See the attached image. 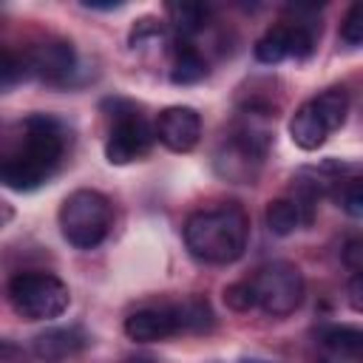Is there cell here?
<instances>
[{"instance_id":"12","label":"cell","mask_w":363,"mask_h":363,"mask_svg":"<svg viewBox=\"0 0 363 363\" xmlns=\"http://www.w3.org/2000/svg\"><path fill=\"white\" fill-rule=\"evenodd\" d=\"M125 335L136 343H156L179 335V320L173 303H159V306H145L136 309L125 318Z\"/></svg>"},{"instance_id":"18","label":"cell","mask_w":363,"mask_h":363,"mask_svg":"<svg viewBox=\"0 0 363 363\" xmlns=\"http://www.w3.org/2000/svg\"><path fill=\"white\" fill-rule=\"evenodd\" d=\"M332 196L346 216L363 218V176H343Z\"/></svg>"},{"instance_id":"5","label":"cell","mask_w":363,"mask_h":363,"mask_svg":"<svg viewBox=\"0 0 363 363\" xmlns=\"http://www.w3.org/2000/svg\"><path fill=\"white\" fill-rule=\"evenodd\" d=\"M9 303L26 320H51L68 309V286L51 272H17L9 281Z\"/></svg>"},{"instance_id":"6","label":"cell","mask_w":363,"mask_h":363,"mask_svg":"<svg viewBox=\"0 0 363 363\" xmlns=\"http://www.w3.org/2000/svg\"><path fill=\"white\" fill-rule=\"evenodd\" d=\"M105 108H113V113H111L113 125H111V133L105 139L108 162L111 164H128V162L147 156V150L156 142V125H150L125 99H108Z\"/></svg>"},{"instance_id":"22","label":"cell","mask_w":363,"mask_h":363,"mask_svg":"<svg viewBox=\"0 0 363 363\" xmlns=\"http://www.w3.org/2000/svg\"><path fill=\"white\" fill-rule=\"evenodd\" d=\"M340 258L352 272H360L363 269V235H349L340 244Z\"/></svg>"},{"instance_id":"24","label":"cell","mask_w":363,"mask_h":363,"mask_svg":"<svg viewBox=\"0 0 363 363\" xmlns=\"http://www.w3.org/2000/svg\"><path fill=\"white\" fill-rule=\"evenodd\" d=\"M244 363H261V360H244Z\"/></svg>"},{"instance_id":"3","label":"cell","mask_w":363,"mask_h":363,"mask_svg":"<svg viewBox=\"0 0 363 363\" xmlns=\"http://www.w3.org/2000/svg\"><path fill=\"white\" fill-rule=\"evenodd\" d=\"M113 224V207L108 196L99 190H74L65 196L60 207V230L62 238L77 250H94L105 241L108 230Z\"/></svg>"},{"instance_id":"11","label":"cell","mask_w":363,"mask_h":363,"mask_svg":"<svg viewBox=\"0 0 363 363\" xmlns=\"http://www.w3.org/2000/svg\"><path fill=\"white\" fill-rule=\"evenodd\" d=\"M156 139L173 153H187L201 139V116L187 105L164 108L156 119Z\"/></svg>"},{"instance_id":"10","label":"cell","mask_w":363,"mask_h":363,"mask_svg":"<svg viewBox=\"0 0 363 363\" xmlns=\"http://www.w3.org/2000/svg\"><path fill=\"white\" fill-rule=\"evenodd\" d=\"M28 77H37L51 85H68L77 71V51L68 40H43L23 51Z\"/></svg>"},{"instance_id":"16","label":"cell","mask_w":363,"mask_h":363,"mask_svg":"<svg viewBox=\"0 0 363 363\" xmlns=\"http://www.w3.org/2000/svg\"><path fill=\"white\" fill-rule=\"evenodd\" d=\"M167 14H170V26L179 40L196 37L199 31L207 28V20H210V9L201 3H170Z\"/></svg>"},{"instance_id":"14","label":"cell","mask_w":363,"mask_h":363,"mask_svg":"<svg viewBox=\"0 0 363 363\" xmlns=\"http://www.w3.org/2000/svg\"><path fill=\"white\" fill-rule=\"evenodd\" d=\"M173 62H170V79L176 85H196L207 77V60L190 40L173 43Z\"/></svg>"},{"instance_id":"7","label":"cell","mask_w":363,"mask_h":363,"mask_svg":"<svg viewBox=\"0 0 363 363\" xmlns=\"http://www.w3.org/2000/svg\"><path fill=\"white\" fill-rule=\"evenodd\" d=\"M252 292H255V306H261L272 318H286L292 315L306 292L303 275L295 264L289 261H269L255 269L250 278Z\"/></svg>"},{"instance_id":"4","label":"cell","mask_w":363,"mask_h":363,"mask_svg":"<svg viewBox=\"0 0 363 363\" xmlns=\"http://www.w3.org/2000/svg\"><path fill=\"white\" fill-rule=\"evenodd\" d=\"M346 113L349 94L343 88H326L323 94L298 105L289 119V136L301 150H318L329 139V133L346 122Z\"/></svg>"},{"instance_id":"1","label":"cell","mask_w":363,"mask_h":363,"mask_svg":"<svg viewBox=\"0 0 363 363\" xmlns=\"http://www.w3.org/2000/svg\"><path fill=\"white\" fill-rule=\"evenodd\" d=\"M68 147L65 128L45 113H31L14 125V133L6 139L0 159V179L9 190H34L48 182Z\"/></svg>"},{"instance_id":"8","label":"cell","mask_w":363,"mask_h":363,"mask_svg":"<svg viewBox=\"0 0 363 363\" xmlns=\"http://www.w3.org/2000/svg\"><path fill=\"white\" fill-rule=\"evenodd\" d=\"M318 23L312 20H303L301 17V9H295V17L292 20H284L278 26H272L258 43H255V57L258 62L264 65H275L286 57H295V60H306L312 51H315V43H318Z\"/></svg>"},{"instance_id":"2","label":"cell","mask_w":363,"mask_h":363,"mask_svg":"<svg viewBox=\"0 0 363 363\" xmlns=\"http://www.w3.org/2000/svg\"><path fill=\"white\" fill-rule=\"evenodd\" d=\"M250 238V218L241 204L196 210L184 221V244L193 258L204 264H233L244 255Z\"/></svg>"},{"instance_id":"19","label":"cell","mask_w":363,"mask_h":363,"mask_svg":"<svg viewBox=\"0 0 363 363\" xmlns=\"http://www.w3.org/2000/svg\"><path fill=\"white\" fill-rule=\"evenodd\" d=\"M0 74H3V88L9 91L11 85H17L20 79H28V65H26V54L23 51H3V62H0Z\"/></svg>"},{"instance_id":"21","label":"cell","mask_w":363,"mask_h":363,"mask_svg":"<svg viewBox=\"0 0 363 363\" xmlns=\"http://www.w3.org/2000/svg\"><path fill=\"white\" fill-rule=\"evenodd\" d=\"M224 303L235 312H247L255 306V292H252V284L250 281H235L224 289Z\"/></svg>"},{"instance_id":"20","label":"cell","mask_w":363,"mask_h":363,"mask_svg":"<svg viewBox=\"0 0 363 363\" xmlns=\"http://www.w3.org/2000/svg\"><path fill=\"white\" fill-rule=\"evenodd\" d=\"M340 40L346 45H363V0L346 11L340 23Z\"/></svg>"},{"instance_id":"13","label":"cell","mask_w":363,"mask_h":363,"mask_svg":"<svg viewBox=\"0 0 363 363\" xmlns=\"http://www.w3.org/2000/svg\"><path fill=\"white\" fill-rule=\"evenodd\" d=\"M85 332L77 326L68 329H48L34 340V354L43 363H65L68 357H74L82 346H85Z\"/></svg>"},{"instance_id":"23","label":"cell","mask_w":363,"mask_h":363,"mask_svg":"<svg viewBox=\"0 0 363 363\" xmlns=\"http://www.w3.org/2000/svg\"><path fill=\"white\" fill-rule=\"evenodd\" d=\"M346 301L354 312H363V269L352 272V278L346 284Z\"/></svg>"},{"instance_id":"9","label":"cell","mask_w":363,"mask_h":363,"mask_svg":"<svg viewBox=\"0 0 363 363\" xmlns=\"http://www.w3.org/2000/svg\"><path fill=\"white\" fill-rule=\"evenodd\" d=\"M309 363H363V329L326 323L309 335Z\"/></svg>"},{"instance_id":"15","label":"cell","mask_w":363,"mask_h":363,"mask_svg":"<svg viewBox=\"0 0 363 363\" xmlns=\"http://www.w3.org/2000/svg\"><path fill=\"white\" fill-rule=\"evenodd\" d=\"M173 309H176L179 332L204 335V332H210L213 323H216V315H213V309H210V301L201 298V295H187V298L176 301Z\"/></svg>"},{"instance_id":"17","label":"cell","mask_w":363,"mask_h":363,"mask_svg":"<svg viewBox=\"0 0 363 363\" xmlns=\"http://www.w3.org/2000/svg\"><path fill=\"white\" fill-rule=\"evenodd\" d=\"M264 221H267L269 233H275V235H289V233H295V230L303 224V213H301V207L295 204L292 196H284V199H275V201L267 204Z\"/></svg>"}]
</instances>
